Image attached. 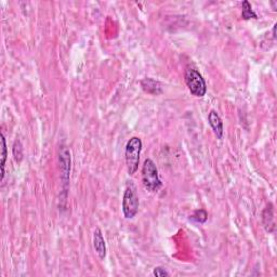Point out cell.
I'll list each match as a JSON object with an SVG mask.
<instances>
[{"mask_svg":"<svg viewBox=\"0 0 277 277\" xmlns=\"http://www.w3.org/2000/svg\"><path fill=\"white\" fill-rule=\"evenodd\" d=\"M143 143L138 137H132L127 143L126 146V165L128 173L130 176L137 172L138 164H140V156L142 152Z\"/></svg>","mask_w":277,"mask_h":277,"instance_id":"obj_1","label":"cell"},{"mask_svg":"<svg viewBox=\"0 0 277 277\" xmlns=\"http://www.w3.org/2000/svg\"><path fill=\"white\" fill-rule=\"evenodd\" d=\"M142 182L145 189L150 192H158L162 186V182L158 175L157 167L152 159H146L142 167Z\"/></svg>","mask_w":277,"mask_h":277,"instance_id":"obj_2","label":"cell"},{"mask_svg":"<svg viewBox=\"0 0 277 277\" xmlns=\"http://www.w3.org/2000/svg\"><path fill=\"white\" fill-rule=\"evenodd\" d=\"M185 83L190 92L197 98H202L207 93V83L201 74L195 68H187L185 71Z\"/></svg>","mask_w":277,"mask_h":277,"instance_id":"obj_3","label":"cell"},{"mask_svg":"<svg viewBox=\"0 0 277 277\" xmlns=\"http://www.w3.org/2000/svg\"><path fill=\"white\" fill-rule=\"evenodd\" d=\"M140 200L133 186H128L122 199V212L126 219H132L138 214Z\"/></svg>","mask_w":277,"mask_h":277,"instance_id":"obj_4","label":"cell"},{"mask_svg":"<svg viewBox=\"0 0 277 277\" xmlns=\"http://www.w3.org/2000/svg\"><path fill=\"white\" fill-rule=\"evenodd\" d=\"M59 161L61 165V178L64 183V187H67L69 172H71V152L66 146H61L60 151H59Z\"/></svg>","mask_w":277,"mask_h":277,"instance_id":"obj_5","label":"cell"},{"mask_svg":"<svg viewBox=\"0 0 277 277\" xmlns=\"http://www.w3.org/2000/svg\"><path fill=\"white\" fill-rule=\"evenodd\" d=\"M208 121H209L211 129L214 130V133L217 136V138H223V133H224L223 121H222L219 114L214 110L210 111L209 115H208Z\"/></svg>","mask_w":277,"mask_h":277,"instance_id":"obj_6","label":"cell"},{"mask_svg":"<svg viewBox=\"0 0 277 277\" xmlns=\"http://www.w3.org/2000/svg\"><path fill=\"white\" fill-rule=\"evenodd\" d=\"M93 247L99 256V258L104 260L106 258V245L105 240H104L103 233L101 229L97 227L95 233H93Z\"/></svg>","mask_w":277,"mask_h":277,"instance_id":"obj_7","label":"cell"},{"mask_svg":"<svg viewBox=\"0 0 277 277\" xmlns=\"http://www.w3.org/2000/svg\"><path fill=\"white\" fill-rule=\"evenodd\" d=\"M141 87L146 93H150L153 96H159L162 93L161 83L151 77H145L141 81Z\"/></svg>","mask_w":277,"mask_h":277,"instance_id":"obj_8","label":"cell"},{"mask_svg":"<svg viewBox=\"0 0 277 277\" xmlns=\"http://www.w3.org/2000/svg\"><path fill=\"white\" fill-rule=\"evenodd\" d=\"M273 206L269 204V206L265 208L262 215V220H263V225L265 230L268 232H273L275 230V223H274V217H273Z\"/></svg>","mask_w":277,"mask_h":277,"instance_id":"obj_9","label":"cell"},{"mask_svg":"<svg viewBox=\"0 0 277 277\" xmlns=\"http://www.w3.org/2000/svg\"><path fill=\"white\" fill-rule=\"evenodd\" d=\"M241 17L244 20H250V19H258V16L257 13L252 10L251 4L249 3V1L245 0L242 2V11H241Z\"/></svg>","mask_w":277,"mask_h":277,"instance_id":"obj_10","label":"cell"},{"mask_svg":"<svg viewBox=\"0 0 277 277\" xmlns=\"http://www.w3.org/2000/svg\"><path fill=\"white\" fill-rule=\"evenodd\" d=\"M1 144H2V154H1V178H0V180L3 181V178H4V166H6V161H7V156H8V150H7V142H6V138H4L3 133H1Z\"/></svg>","mask_w":277,"mask_h":277,"instance_id":"obj_11","label":"cell"},{"mask_svg":"<svg viewBox=\"0 0 277 277\" xmlns=\"http://www.w3.org/2000/svg\"><path fill=\"white\" fill-rule=\"evenodd\" d=\"M190 220L195 222V223H205L208 220V212L204 209L195 210L194 214L190 216Z\"/></svg>","mask_w":277,"mask_h":277,"instance_id":"obj_12","label":"cell"},{"mask_svg":"<svg viewBox=\"0 0 277 277\" xmlns=\"http://www.w3.org/2000/svg\"><path fill=\"white\" fill-rule=\"evenodd\" d=\"M13 155L14 158H16L17 161H21L22 158H23V147L21 142H16L14 143V146H13Z\"/></svg>","mask_w":277,"mask_h":277,"instance_id":"obj_13","label":"cell"},{"mask_svg":"<svg viewBox=\"0 0 277 277\" xmlns=\"http://www.w3.org/2000/svg\"><path fill=\"white\" fill-rule=\"evenodd\" d=\"M153 275L157 277H165L169 276V272H168L165 268H161V266H157L154 270H153Z\"/></svg>","mask_w":277,"mask_h":277,"instance_id":"obj_14","label":"cell"}]
</instances>
